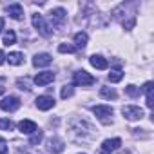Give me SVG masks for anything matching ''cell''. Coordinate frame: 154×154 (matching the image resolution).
<instances>
[{"instance_id":"obj_1","label":"cell","mask_w":154,"mask_h":154,"mask_svg":"<svg viewBox=\"0 0 154 154\" xmlns=\"http://www.w3.org/2000/svg\"><path fill=\"white\" fill-rule=\"evenodd\" d=\"M93 112L96 114V118L102 122V123H111L112 120V107H109V105H96V107H93Z\"/></svg>"},{"instance_id":"obj_2","label":"cell","mask_w":154,"mask_h":154,"mask_svg":"<svg viewBox=\"0 0 154 154\" xmlns=\"http://www.w3.org/2000/svg\"><path fill=\"white\" fill-rule=\"evenodd\" d=\"M72 80H74V84L76 85H82V87H87V85H93L96 80H94V76H91L87 71H76L74 72V76H72Z\"/></svg>"},{"instance_id":"obj_3","label":"cell","mask_w":154,"mask_h":154,"mask_svg":"<svg viewBox=\"0 0 154 154\" xmlns=\"http://www.w3.org/2000/svg\"><path fill=\"white\" fill-rule=\"evenodd\" d=\"M33 26H35V29L42 35V36H51V27H49V24L44 20V17L42 15H33Z\"/></svg>"},{"instance_id":"obj_4","label":"cell","mask_w":154,"mask_h":154,"mask_svg":"<svg viewBox=\"0 0 154 154\" xmlns=\"http://www.w3.org/2000/svg\"><path fill=\"white\" fill-rule=\"evenodd\" d=\"M122 114L127 120H131V122H136V120L143 118V111L140 107H136V105H125V107H122Z\"/></svg>"},{"instance_id":"obj_5","label":"cell","mask_w":154,"mask_h":154,"mask_svg":"<svg viewBox=\"0 0 154 154\" xmlns=\"http://www.w3.org/2000/svg\"><path fill=\"white\" fill-rule=\"evenodd\" d=\"M20 107V98L18 96H8L0 102V109L6 111V112H13Z\"/></svg>"},{"instance_id":"obj_6","label":"cell","mask_w":154,"mask_h":154,"mask_svg":"<svg viewBox=\"0 0 154 154\" xmlns=\"http://www.w3.org/2000/svg\"><path fill=\"white\" fill-rule=\"evenodd\" d=\"M63 149H65L63 140H60V138H56V136H53V138L47 140V150H49V152L60 154V152H63Z\"/></svg>"},{"instance_id":"obj_7","label":"cell","mask_w":154,"mask_h":154,"mask_svg":"<svg viewBox=\"0 0 154 154\" xmlns=\"http://www.w3.org/2000/svg\"><path fill=\"white\" fill-rule=\"evenodd\" d=\"M53 80H54V72H53V71H44V72H38V74L35 76V84H36L38 87H44V85L51 84Z\"/></svg>"},{"instance_id":"obj_8","label":"cell","mask_w":154,"mask_h":154,"mask_svg":"<svg viewBox=\"0 0 154 154\" xmlns=\"http://www.w3.org/2000/svg\"><path fill=\"white\" fill-rule=\"evenodd\" d=\"M120 147H122V140H120V138H111V140H105V141L102 143V152L111 154V152L118 150Z\"/></svg>"},{"instance_id":"obj_9","label":"cell","mask_w":154,"mask_h":154,"mask_svg":"<svg viewBox=\"0 0 154 154\" xmlns=\"http://www.w3.org/2000/svg\"><path fill=\"white\" fill-rule=\"evenodd\" d=\"M36 107H38L40 111H49V109L54 107V98H53V96H47V94L38 96V98H36Z\"/></svg>"},{"instance_id":"obj_10","label":"cell","mask_w":154,"mask_h":154,"mask_svg":"<svg viewBox=\"0 0 154 154\" xmlns=\"http://www.w3.org/2000/svg\"><path fill=\"white\" fill-rule=\"evenodd\" d=\"M65 17H67V13H65L63 8H56V9L51 11V20H53L54 26H62L65 22Z\"/></svg>"},{"instance_id":"obj_11","label":"cell","mask_w":154,"mask_h":154,"mask_svg":"<svg viewBox=\"0 0 154 154\" xmlns=\"http://www.w3.org/2000/svg\"><path fill=\"white\" fill-rule=\"evenodd\" d=\"M53 62V58H51V54H47V53H38V54H35V58H33V65L35 67H45V65H49Z\"/></svg>"},{"instance_id":"obj_12","label":"cell","mask_w":154,"mask_h":154,"mask_svg":"<svg viewBox=\"0 0 154 154\" xmlns=\"http://www.w3.org/2000/svg\"><path fill=\"white\" fill-rule=\"evenodd\" d=\"M18 129H20V132H22V134H33V132H36V131H38L36 123H35V122H31V120H22V122L18 123Z\"/></svg>"},{"instance_id":"obj_13","label":"cell","mask_w":154,"mask_h":154,"mask_svg":"<svg viewBox=\"0 0 154 154\" xmlns=\"http://www.w3.org/2000/svg\"><path fill=\"white\" fill-rule=\"evenodd\" d=\"M8 15L15 20H22L24 18V8L20 4H11V6H8Z\"/></svg>"},{"instance_id":"obj_14","label":"cell","mask_w":154,"mask_h":154,"mask_svg":"<svg viewBox=\"0 0 154 154\" xmlns=\"http://www.w3.org/2000/svg\"><path fill=\"white\" fill-rule=\"evenodd\" d=\"M89 62H91V65H93L94 69H100V71H103V69L109 67V62H107L103 56H100V54H93V56L89 58Z\"/></svg>"},{"instance_id":"obj_15","label":"cell","mask_w":154,"mask_h":154,"mask_svg":"<svg viewBox=\"0 0 154 154\" xmlns=\"http://www.w3.org/2000/svg\"><path fill=\"white\" fill-rule=\"evenodd\" d=\"M87 40H89V36H87V33H84V31H80V33H76L74 35V47L76 49H84L85 45H87Z\"/></svg>"},{"instance_id":"obj_16","label":"cell","mask_w":154,"mask_h":154,"mask_svg":"<svg viewBox=\"0 0 154 154\" xmlns=\"http://www.w3.org/2000/svg\"><path fill=\"white\" fill-rule=\"evenodd\" d=\"M6 60L11 65H20V63H24V54L22 53H9V56H6Z\"/></svg>"},{"instance_id":"obj_17","label":"cell","mask_w":154,"mask_h":154,"mask_svg":"<svg viewBox=\"0 0 154 154\" xmlns=\"http://www.w3.org/2000/svg\"><path fill=\"white\" fill-rule=\"evenodd\" d=\"M100 96L102 98H107V100H116L118 98V93L112 87H102L100 89Z\"/></svg>"},{"instance_id":"obj_18","label":"cell","mask_w":154,"mask_h":154,"mask_svg":"<svg viewBox=\"0 0 154 154\" xmlns=\"http://www.w3.org/2000/svg\"><path fill=\"white\" fill-rule=\"evenodd\" d=\"M143 91H145V96H147V107L152 109V82H145L143 85Z\"/></svg>"},{"instance_id":"obj_19","label":"cell","mask_w":154,"mask_h":154,"mask_svg":"<svg viewBox=\"0 0 154 154\" xmlns=\"http://www.w3.org/2000/svg\"><path fill=\"white\" fill-rule=\"evenodd\" d=\"M122 78H123V71H122V69H111V72H109V82L116 84V82H120Z\"/></svg>"},{"instance_id":"obj_20","label":"cell","mask_w":154,"mask_h":154,"mask_svg":"<svg viewBox=\"0 0 154 154\" xmlns=\"http://www.w3.org/2000/svg\"><path fill=\"white\" fill-rule=\"evenodd\" d=\"M15 42H17V35H15V31H11V29H9V31L4 35V45H8V47H9V45H13Z\"/></svg>"},{"instance_id":"obj_21","label":"cell","mask_w":154,"mask_h":154,"mask_svg":"<svg viewBox=\"0 0 154 154\" xmlns=\"http://www.w3.org/2000/svg\"><path fill=\"white\" fill-rule=\"evenodd\" d=\"M140 93H141V91H140V87H136V85H132V84L125 87V94H127V96H131V98H138V96H140Z\"/></svg>"},{"instance_id":"obj_22","label":"cell","mask_w":154,"mask_h":154,"mask_svg":"<svg viewBox=\"0 0 154 154\" xmlns=\"http://www.w3.org/2000/svg\"><path fill=\"white\" fill-rule=\"evenodd\" d=\"M17 85H18V89H22V91H31V82H29V78H18V80H17Z\"/></svg>"},{"instance_id":"obj_23","label":"cell","mask_w":154,"mask_h":154,"mask_svg":"<svg viewBox=\"0 0 154 154\" xmlns=\"http://www.w3.org/2000/svg\"><path fill=\"white\" fill-rule=\"evenodd\" d=\"M72 94H74V87H72V85H63V87H62V93H60V96H62L63 100L71 98Z\"/></svg>"},{"instance_id":"obj_24","label":"cell","mask_w":154,"mask_h":154,"mask_svg":"<svg viewBox=\"0 0 154 154\" xmlns=\"http://www.w3.org/2000/svg\"><path fill=\"white\" fill-rule=\"evenodd\" d=\"M13 127H15V123L11 120H6V118L0 120V131H13Z\"/></svg>"},{"instance_id":"obj_25","label":"cell","mask_w":154,"mask_h":154,"mask_svg":"<svg viewBox=\"0 0 154 154\" xmlns=\"http://www.w3.org/2000/svg\"><path fill=\"white\" fill-rule=\"evenodd\" d=\"M58 51L60 53H76V47L71 45V44H60L58 45Z\"/></svg>"},{"instance_id":"obj_26","label":"cell","mask_w":154,"mask_h":154,"mask_svg":"<svg viewBox=\"0 0 154 154\" xmlns=\"http://www.w3.org/2000/svg\"><path fill=\"white\" fill-rule=\"evenodd\" d=\"M42 131H36V132H33L31 134V140H29V145H36V143H40L42 141Z\"/></svg>"},{"instance_id":"obj_27","label":"cell","mask_w":154,"mask_h":154,"mask_svg":"<svg viewBox=\"0 0 154 154\" xmlns=\"http://www.w3.org/2000/svg\"><path fill=\"white\" fill-rule=\"evenodd\" d=\"M0 154H8V141L0 138Z\"/></svg>"},{"instance_id":"obj_28","label":"cell","mask_w":154,"mask_h":154,"mask_svg":"<svg viewBox=\"0 0 154 154\" xmlns=\"http://www.w3.org/2000/svg\"><path fill=\"white\" fill-rule=\"evenodd\" d=\"M4 91H6V78L0 76V94H4Z\"/></svg>"},{"instance_id":"obj_29","label":"cell","mask_w":154,"mask_h":154,"mask_svg":"<svg viewBox=\"0 0 154 154\" xmlns=\"http://www.w3.org/2000/svg\"><path fill=\"white\" fill-rule=\"evenodd\" d=\"M4 62H6V53H4L2 49H0V65H2Z\"/></svg>"},{"instance_id":"obj_30","label":"cell","mask_w":154,"mask_h":154,"mask_svg":"<svg viewBox=\"0 0 154 154\" xmlns=\"http://www.w3.org/2000/svg\"><path fill=\"white\" fill-rule=\"evenodd\" d=\"M4 29V18H0V31Z\"/></svg>"},{"instance_id":"obj_31","label":"cell","mask_w":154,"mask_h":154,"mask_svg":"<svg viewBox=\"0 0 154 154\" xmlns=\"http://www.w3.org/2000/svg\"><path fill=\"white\" fill-rule=\"evenodd\" d=\"M98 154H105V152H102V150H100V152H98Z\"/></svg>"}]
</instances>
